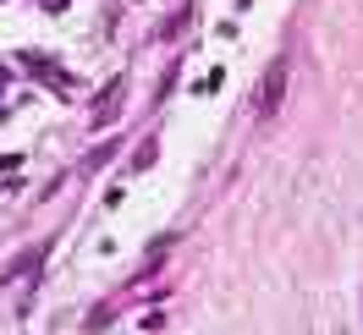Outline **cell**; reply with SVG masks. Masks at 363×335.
<instances>
[{
    "label": "cell",
    "instance_id": "obj_2",
    "mask_svg": "<svg viewBox=\"0 0 363 335\" xmlns=\"http://www.w3.org/2000/svg\"><path fill=\"white\" fill-rule=\"evenodd\" d=\"M286 77H292V67H286V61H275V67L264 72L259 93H253V105H259V115H264V121H270V115L281 110V93H286Z\"/></svg>",
    "mask_w": 363,
    "mask_h": 335
},
{
    "label": "cell",
    "instance_id": "obj_1",
    "mask_svg": "<svg viewBox=\"0 0 363 335\" xmlns=\"http://www.w3.org/2000/svg\"><path fill=\"white\" fill-rule=\"evenodd\" d=\"M121 99H127V77H111L105 89L94 93V105H89V127H94V132H105V127L116 121V110H121Z\"/></svg>",
    "mask_w": 363,
    "mask_h": 335
},
{
    "label": "cell",
    "instance_id": "obj_3",
    "mask_svg": "<svg viewBox=\"0 0 363 335\" xmlns=\"http://www.w3.org/2000/svg\"><path fill=\"white\" fill-rule=\"evenodd\" d=\"M155 154H160V143L149 137V143H143V149L133 154V171H149V165H155Z\"/></svg>",
    "mask_w": 363,
    "mask_h": 335
}]
</instances>
